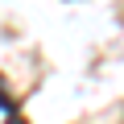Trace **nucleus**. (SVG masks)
<instances>
[{
	"instance_id": "obj_1",
	"label": "nucleus",
	"mask_w": 124,
	"mask_h": 124,
	"mask_svg": "<svg viewBox=\"0 0 124 124\" xmlns=\"http://www.w3.org/2000/svg\"><path fill=\"white\" fill-rule=\"evenodd\" d=\"M0 112H4V116H21L17 112V95L4 87V79H0Z\"/></svg>"
},
{
	"instance_id": "obj_2",
	"label": "nucleus",
	"mask_w": 124,
	"mask_h": 124,
	"mask_svg": "<svg viewBox=\"0 0 124 124\" xmlns=\"http://www.w3.org/2000/svg\"><path fill=\"white\" fill-rule=\"evenodd\" d=\"M4 124H29V120H25V116H8Z\"/></svg>"
}]
</instances>
